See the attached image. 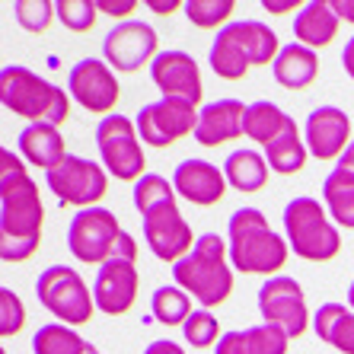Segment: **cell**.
I'll return each mask as SVG.
<instances>
[{"label":"cell","mask_w":354,"mask_h":354,"mask_svg":"<svg viewBox=\"0 0 354 354\" xmlns=\"http://www.w3.org/2000/svg\"><path fill=\"white\" fill-rule=\"evenodd\" d=\"M41 227H45V205L41 192L19 153L0 150V259L3 262H26L39 252Z\"/></svg>","instance_id":"6da1fadb"},{"label":"cell","mask_w":354,"mask_h":354,"mask_svg":"<svg viewBox=\"0 0 354 354\" xmlns=\"http://www.w3.org/2000/svg\"><path fill=\"white\" fill-rule=\"evenodd\" d=\"M173 278L189 297L211 310V306L227 304L233 294V265H230V246L217 233L198 236L195 249L182 262L173 265Z\"/></svg>","instance_id":"7a4b0ae2"},{"label":"cell","mask_w":354,"mask_h":354,"mask_svg":"<svg viewBox=\"0 0 354 354\" xmlns=\"http://www.w3.org/2000/svg\"><path fill=\"white\" fill-rule=\"evenodd\" d=\"M230 265L246 274H274L288 262V239L268 227V217L259 207H239L227 223Z\"/></svg>","instance_id":"3957f363"},{"label":"cell","mask_w":354,"mask_h":354,"mask_svg":"<svg viewBox=\"0 0 354 354\" xmlns=\"http://www.w3.org/2000/svg\"><path fill=\"white\" fill-rule=\"evenodd\" d=\"M0 102L13 115L29 118L32 124H55L58 128L71 115L67 93L23 64H10L0 71Z\"/></svg>","instance_id":"277c9868"},{"label":"cell","mask_w":354,"mask_h":354,"mask_svg":"<svg viewBox=\"0 0 354 354\" xmlns=\"http://www.w3.org/2000/svg\"><path fill=\"white\" fill-rule=\"evenodd\" d=\"M67 249L83 265H106L112 259H138V243L131 233L122 230V223L106 207H83L77 211L67 230Z\"/></svg>","instance_id":"5b68a950"},{"label":"cell","mask_w":354,"mask_h":354,"mask_svg":"<svg viewBox=\"0 0 354 354\" xmlns=\"http://www.w3.org/2000/svg\"><path fill=\"white\" fill-rule=\"evenodd\" d=\"M284 233H288L290 249L306 262H329L342 249V236H338L335 223L326 217V207L310 195L288 201V207H284Z\"/></svg>","instance_id":"8992f818"},{"label":"cell","mask_w":354,"mask_h":354,"mask_svg":"<svg viewBox=\"0 0 354 354\" xmlns=\"http://www.w3.org/2000/svg\"><path fill=\"white\" fill-rule=\"evenodd\" d=\"M35 294H39V304L71 329L90 322L96 313V300H93L86 281L80 278V272L67 268V265L45 268L35 281Z\"/></svg>","instance_id":"52a82bcc"},{"label":"cell","mask_w":354,"mask_h":354,"mask_svg":"<svg viewBox=\"0 0 354 354\" xmlns=\"http://www.w3.org/2000/svg\"><path fill=\"white\" fill-rule=\"evenodd\" d=\"M96 144L102 153V166L122 182H138L144 176V147H140L138 124H131L124 115H106L96 128Z\"/></svg>","instance_id":"ba28073f"},{"label":"cell","mask_w":354,"mask_h":354,"mask_svg":"<svg viewBox=\"0 0 354 354\" xmlns=\"http://www.w3.org/2000/svg\"><path fill=\"white\" fill-rule=\"evenodd\" d=\"M259 313L268 326L281 329L288 338H300L310 326L304 288L288 274H274L259 288Z\"/></svg>","instance_id":"9c48e42d"},{"label":"cell","mask_w":354,"mask_h":354,"mask_svg":"<svg viewBox=\"0 0 354 354\" xmlns=\"http://www.w3.org/2000/svg\"><path fill=\"white\" fill-rule=\"evenodd\" d=\"M45 182L55 192L58 205H77L80 211L83 207H96V201L106 198L109 192L106 169L83 157H67L61 166L45 173Z\"/></svg>","instance_id":"30bf717a"},{"label":"cell","mask_w":354,"mask_h":354,"mask_svg":"<svg viewBox=\"0 0 354 354\" xmlns=\"http://www.w3.org/2000/svg\"><path fill=\"white\" fill-rule=\"evenodd\" d=\"M198 106L182 102V99H160V102H147L138 112V134L147 147H169L176 140L195 134L198 128Z\"/></svg>","instance_id":"8fae6325"},{"label":"cell","mask_w":354,"mask_h":354,"mask_svg":"<svg viewBox=\"0 0 354 354\" xmlns=\"http://www.w3.org/2000/svg\"><path fill=\"white\" fill-rule=\"evenodd\" d=\"M144 236H147L150 252L160 262H173V265L182 262L198 243L189 221L182 217L179 205H176V198L150 207L147 214H144Z\"/></svg>","instance_id":"7c38bea8"},{"label":"cell","mask_w":354,"mask_h":354,"mask_svg":"<svg viewBox=\"0 0 354 354\" xmlns=\"http://www.w3.org/2000/svg\"><path fill=\"white\" fill-rule=\"evenodd\" d=\"M157 32H153V26L140 23V19H124L118 23L112 32L106 35L102 41V58H106L109 67H115L122 74H134L140 67L153 64L157 58Z\"/></svg>","instance_id":"4fadbf2b"},{"label":"cell","mask_w":354,"mask_h":354,"mask_svg":"<svg viewBox=\"0 0 354 354\" xmlns=\"http://www.w3.org/2000/svg\"><path fill=\"white\" fill-rule=\"evenodd\" d=\"M71 96L80 102L86 112H96V115H109L112 109L118 106V80L115 74L109 71L106 61H96V58H83L71 67Z\"/></svg>","instance_id":"5bb4252c"},{"label":"cell","mask_w":354,"mask_h":354,"mask_svg":"<svg viewBox=\"0 0 354 354\" xmlns=\"http://www.w3.org/2000/svg\"><path fill=\"white\" fill-rule=\"evenodd\" d=\"M150 80L157 83L163 99H182L198 106L201 102V71L189 51H160L150 64Z\"/></svg>","instance_id":"9a60e30c"},{"label":"cell","mask_w":354,"mask_h":354,"mask_svg":"<svg viewBox=\"0 0 354 354\" xmlns=\"http://www.w3.org/2000/svg\"><path fill=\"white\" fill-rule=\"evenodd\" d=\"M138 268L131 259H112V262L99 265L96 272V288H93V300L96 310L106 316H122L128 313L138 300Z\"/></svg>","instance_id":"2e32d148"},{"label":"cell","mask_w":354,"mask_h":354,"mask_svg":"<svg viewBox=\"0 0 354 354\" xmlns=\"http://www.w3.org/2000/svg\"><path fill=\"white\" fill-rule=\"evenodd\" d=\"M351 140V118L335 106H319L306 118V150L316 160H342Z\"/></svg>","instance_id":"e0dca14e"},{"label":"cell","mask_w":354,"mask_h":354,"mask_svg":"<svg viewBox=\"0 0 354 354\" xmlns=\"http://www.w3.org/2000/svg\"><path fill=\"white\" fill-rule=\"evenodd\" d=\"M227 176L207 160H182L173 173V189L198 207H211L227 195Z\"/></svg>","instance_id":"ac0fdd59"},{"label":"cell","mask_w":354,"mask_h":354,"mask_svg":"<svg viewBox=\"0 0 354 354\" xmlns=\"http://www.w3.org/2000/svg\"><path fill=\"white\" fill-rule=\"evenodd\" d=\"M243 122H246V106L239 99H217L198 112L195 140L201 147H217L223 140H236L239 134H246Z\"/></svg>","instance_id":"d6986e66"},{"label":"cell","mask_w":354,"mask_h":354,"mask_svg":"<svg viewBox=\"0 0 354 354\" xmlns=\"http://www.w3.org/2000/svg\"><path fill=\"white\" fill-rule=\"evenodd\" d=\"M338 13L332 10V0H310L304 3V10L294 19V35L297 45L304 48H326L332 45V39L338 35Z\"/></svg>","instance_id":"ffe728a7"},{"label":"cell","mask_w":354,"mask_h":354,"mask_svg":"<svg viewBox=\"0 0 354 354\" xmlns=\"http://www.w3.org/2000/svg\"><path fill=\"white\" fill-rule=\"evenodd\" d=\"M207 61H211V71L217 77H223V80H243L246 77V71L252 67V55H249L236 23L223 26L221 32L214 35V45H211Z\"/></svg>","instance_id":"44dd1931"},{"label":"cell","mask_w":354,"mask_h":354,"mask_svg":"<svg viewBox=\"0 0 354 354\" xmlns=\"http://www.w3.org/2000/svg\"><path fill=\"white\" fill-rule=\"evenodd\" d=\"M19 153L29 166H39L45 173H51L55 166H61L71 153L64 150V138L55 124H29L19 134Z\"/></svg>","instance_id":"7402d4cb"},{"label":"cell","mask_w":354,"mask_h":354,"mask_svg":"<svg viewBox=\"0 0 354 354\" xmlns=\"http://www.w3.org/2000/svg\"><path fill=\"white\" fill-rule=\"evenodd\" d=\"M288 342L281 329L262 322V326H249V329L223 332V338L214 345L217 354H288Z\"/></svg>","instance_id":"603a6c76"},{"label":"cell","mask_w":354,"mask_h":354,"mask_svg":"<svg viewBox=\"0 0 354 354\" xmlns=\"http://www.w3.org/2000/svg\"><path fill=\"white\" fill-rule=\"evenodd\" d=\"M274 80L284 86V90H306L313 86V80L319 77V58H316L313 48H304V45H284L281 55L274 58Z\"/></svg>","instance_id":"cb8c5ba5"},{"label":"cell","mask_w":354,"mask_h":354,"mask_svg":"<svg viewBox=\"0 0 354 354\" xmlns=\"http://www.w3.org/2000/svg\"><path fill=\"white\" fill-rule=\"evenodd\" d=\"M313 329L326 345L342 354H354V310L342 304H322L313 316Z\"/></svg>","instance_id":"d4e9b609"},{"label":"cell","mask_w":354,"mask_h":354,"mask_svg":"<svg viewBox=\"0 0 354 354\" xmlns=\"http://www.w3.org/2000/svg\"><path fill=\"white\" fill-rule=\"evenodd\" d=\"M268 173H272V166L262 153L256 150H233L227 163H223V176L230 182V189L236 192H262L268 185Z\"/></svg>","instance_id":"484cf974"},{"label":"cell","mask_w":354,"mask_h":354,"mask_svg":"<svg viewBox=\"0 0 354 354\" xmlns=\"http://www.w3.org/2000/svg\"><path fill=\"white\" fill-rule=\"evenodd\" d=\"M265 160L278 176H294L306 166V144L300 140V131H297V122L290 118V124L284 128V134L265 147Z\"/></svg>","instance_id":"4316f807"},{"label":"cell","mask_w":354,"mask_h":354,"mask_svg":"<svg viewBox=\"0 0 354 354\" xmlns=\"http://www.w3.org/2000/svg\"><path fill=\"white\" fill-rule=\"evenodd\" d=\"M288 124H290V115H284V112H281L274 102H268V99H259V102L246 106V122H243L246 138L259 140L262 147H268L278 134H284Z\"/></svg>","instance_id":"83f0119b"},{"label":"cell","mask_w":354,"mask_h":354,"mask_svg":"<svg viewBox=\"0 0 354 354\" xmlns=\"http://www.w3.org/2000/svg\"><path fill=\"white\" fill-rule=\"evenodd\" d=\"M322 195H326L329 217H335V223L354 230V176L335 166L322 182Z\"/></svg>","instance_id":"f1b7e54d"},{"label":"cell","mask_w":354,"mask_h":354,"mask_svg":"<svg viewBox=\"0 0 354 354\" xmlns=\"http://www.w3.org/2000/svg\"><path fill=\"white\" fill-rule=\"evenodd\" d=\"M150 310H153V319L163 322V326H185L192 310V297L179 288V284H163V288L153 290L150 297Z\"/></svg>","instance_id":"f546056e"},{"label":"cell","mask_w":354,"mask_h":354,"mask_svg":"<svg viewBox=\"0 0 354 354\" xmlns=\"http://www.w3.org/2000/svg\"><path fill=\"white\" fill-rule=\"evenodd\" d=\"M32 351L35 354H86L90 351V342L80 338L64 322H48V326H41L35 332Z\"/></svg>","instance_id":"4dcf8cb0"},{"label":"cell","mask_w":354,"mask_h":354,"mask_svg":"<svg viewBox=\"0 0 354 354\" xmlns=\"http://www.w3.org/2000/svg\"><path fill=\"white\" fill-rule=\"evenodd\" d=\"M233 7H236L233 0H189L185 3V17L198 29H217V26L230 19Z\"/></svg>","instance_id":"1f68e13d"},{"label":"cell","mask_w":354,"mask_h":354,"mask_svg":"<svg viewBox=\"0 0 354 354\" xmlns=\"http://www.w3.org/2000/svg\"><path fill=\"white\" fill-rule=\"evenodd\" d=\"M173 198H176L173 185L157 173H147V176H140V179L134 182V207L140 211V217L147 214L150 207L163 205V201H173Z\"/></svg>","instance_id":"d6a6232c"},{"label":"cell","mask_w":354,"mask_h":354,"mask_svg":"<svg viewBox=\"0 0 354 354\" xmlns=\"http://www.w3.org/2000/svg\"><path fill=\"white\" fill-rule=\"evenodd\" d=\"M182 335L192 348H211L221 342V322L211 310H195L189 316V322L182 326Z\"/></svg>","instance_id":"836d02e7"},{"label":"cell","mask_w":354,"mask_h":354,"mask_svg":"<svg viewBox=\"0 0 354 354\" xmlns=\"http://www.w3.org/2000/svg\"><path fill=\"white\" fill-rule=\"evenodd\" d=\"M13 13H17V23L23 26L26 32H45L51 26V19L58 17V10H55L51 0H17Z\"/></svg>","instance_id":"e575fe53"},{"label":"cell","mask_w":354,"mask_h":354,"mask_svg":"<svg viewBox=\"0 0 354 354\" xmlns=\"http://www.w3.org/2000/svg\"><path fill=\"white\" fill-rule=\"evenodd\" d=\"M55 10H58V19L71 32H90L96 26V0H58Z\"/></svg>","instance_id":"d590c367"},{"label":"cell","mask_w":354,"mask_h":354,"mask_svg":"<svg viewBox=\"0 0 354 354\" xmlns=\"http://www.w3.org/2000/svg\"><path fill=\"white\" fill-rule=\"evenodd\" d=\"M26 326V306L10 288L0 290V335L10 338Z\"/></svg>","instance_id":"8d00e7d4"},{"label":"cell","mask_w":354,"mask_h":354,"mask_svg":"<svg viewBox=\"0 0 354 354\" xmlns=\"http://www.w3.org/2000/svg\"><path fill=\"white\" fill-rule=\"evenodd\" d=\"M99 13H109V17H128V13H134V7H138V0H96Z\"/></svg>","instance_id":"74e56055"},{"label":"cell","mask_w":354,"mask_h":354,"mask_svg":"<svg viewBox=\"0 0 354 354\" xmlns=\"http://www.w3.org/2000/svg\"><path fill=\"white\" fill-rule=\"evenodd\" d=\"M268 13H288V10H304L300 7V0H265L262 3Z\"/></svg>","instance_id":"f35d334b"},{"label":"cell","mask_w":354,"mask_h":354,"mask_svg":"<svg viewBox=\"0 0 354 354\" xmlns=\"http://www.w3.org/2000/svg\"><path fill=\"white\" fill-rule=\"evenodd\" d=\"M144 354H185L176 342H166V338H160V342H153V345H147V351Z\"/></svg>","instance_id":"ab89813d"},{"label":"cell","mask_w":354,"mask_h":354,"mask_svg":"<svg viewBox=\"0 0 354 354\" xmlns=\"http://www.w3.org/2000/svg\"><path fill=\"white\" fill-rule=\"evenodd\" d=\"M332 10L338 13V19L354 23V0H332Z\"/></svg>","instance_id":"60d3db41"},{"label":"cell","mask_w":354,"mask_h":354,"mask_svg":"<svg viewBox=\"0 0 354 354\" xmlns=\"http://www.w3.org/2000/svg\"><path fill=\"white\" fill-rule=\"evenodd\" d=\"M150 10H157L160 17H169L173 10H179V0H147Z\"/></svg>","instance_id":"b9f144b4"},{"label":"cell","mask_w":354,"mask_h":354,"mask_svg":"<svg viewBox=\"0 0 354 354\" xmlns=\"http://www.w3.org/2000/svg\"><path fill=\"white\" fill-rule=\"evenodd\" d=\"M342 64H345L348 77H351V80H354V35L345 41V51H342Z\"/></svg>","instance_id":"7bdbcfd3"},{"label":"cell","mask_w":354,"mask_h":354,"mask_svg":"<svg viewBox=\"0 0 354 354\" xmlns=\"http://www.w3.org/2000/svg\"><path fill=\"white\" fill-rule=\"evenodd\" d=\"M338 169H345V173L354 176V140L348 144V150L342 153V160H338Z\"/></svg>","instance_id":"ee69618b"},{"label":"cell","mask_w":354,"mask_h":354,"mask_svg":"<svg viewBox=\"0 0 354 354\" xmlns=\"http://www.w3.org/2000/svg\"><path fill=\"white\" fill-rule=\"evenodd\" d=\"M348 304H351V310H354V281H351V288H348Z\"/></svg>","instance_id":"f6af8a7d"},{"label":"cell","mask_w":354,"mask_h":354,"mask_svg":"<svg viewBox=\"0 0 354 354\" xmlns=\"http://www.w3.org/2000/svg\"><path fill=\"white\" fill-rule=\"evenodd\" d=\"M86 354H102V351H96V348H93V345H90V351H86Z\"/></svg>","instance_id":"bcb514c9"}]
</instances>
